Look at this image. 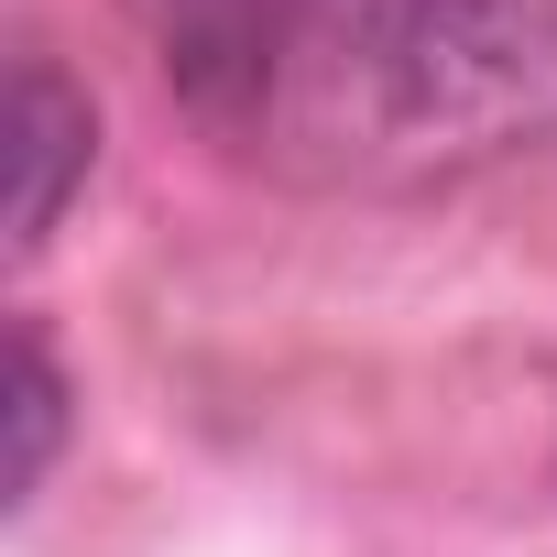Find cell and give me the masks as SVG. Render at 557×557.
<instances>
[{"label":"cell","instance_id":"cell-4","mask_svg":"<svg viewBox=\"0 0 557 557\" xmlns=\"http://www.w3.org/2000/svg\"><path fill=\"white\" fill-rule=\"evenodd\" d=\"M55 448H66V372H55L45 329H12V503L45 492Z\"/></svg>","mask_w":557,"mask_h":557},{"label":"cell","instance_id":"cell-2","mask_svg":"<svg viewBox=\"0 0 557 557\" xmlns=\"http://www.w3.org/2000/svg\"><path fill=\"white\" fill-rule=\"evenodd\" d=\"M132 12H143V45H153L175 110L230 153H273L307 0H132Z\"/></svg>","mask_w":557,"mask_h":557},{"label":"cell","instance_id":"cell-1","mask_svg":"<svg viewBox=\"0 0 557 557\" xmlns=\"http://www.w3.org/2000/svg\"><path fill=\"white\" fill-rule=\"evenodd\" d=\"M557 121V0H307L273 153L459 175Z\"/></svg>","mask_w":557,"mask_h":557},{"label":"cell","instance_id":"cell-3","mask_svg":"<svg viewBox=\"0 0 557 557\" xmlns=\"http://www.w3.org/2000/svg\"><path fill=\"white\" fill-rule=\"evenodd\" d=\"M12 143H23V186H12V251L34 262V251L55 240L66 197H77V186H88V164H99V110H88V88H77L55 55H23V66H12Z\"/></svg>","mask_w":557,"mask_h":557}]
</instances>
